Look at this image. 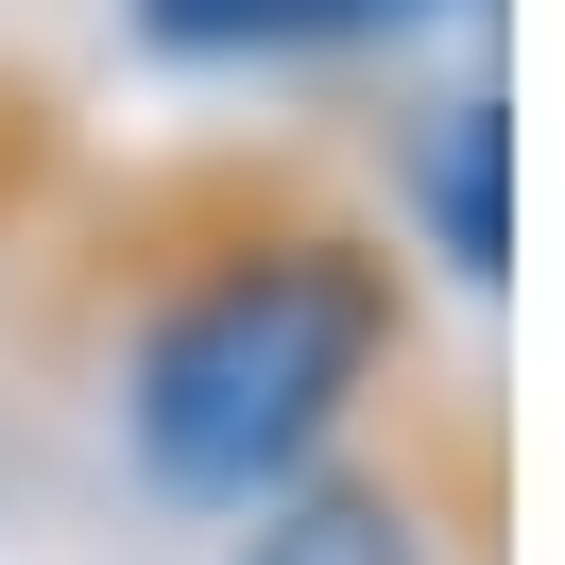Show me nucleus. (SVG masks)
<instances>
[{
    "mask_svg": "<svg viewBox=\"0 0 565 565\" xmlns=\"http://www.w3.org/2000/svg\"><path fill=\"white\" fill-rule=\"evenodd\" d=\"M497 138H514L497 86H446V104L412 120V206H428V257H446L462 291H497Z\"/></svg>",
    "mask_w": 565,
    "mask_h": 565,
    "instance_id": "nucleus-4",
    "label": "nucleus"
},
{
    "mask_svg": "<svg viewBox=\"0 0 565 565\" xmlns=\"http://www.w3.org/2000/svg\"><path fill=\"white\" fill-rule=\"evenodd\" d=\"M377 360H412V275L394 241L326 206H223L189 241H154L138 275V343H120V446L154 497L189 514H257L291 497L343 412L377 394Z\"/></svg>",
    "mask_w": 565,
    "mask_h": 565,
    "instance_id": "nucleus-1",
    "label": "nucleus"
},
{
    "mask_svg": "<svg viewBox=\"0 0 565 565\" xmlns=\"http://www.w3.org/2000/svg\"><path fill=\"white\" fill-rule=\"evenodd\" d=\"M120 18L172 70H257V52H377L412 18H480V0H120Z\"/></svg>",
    "mask_w": 565,
    "mask_h": 565,
    "instance_id": "nucleus-2",
    "label": "nucleus"
},
{
    "mask_svg": "<svg viewBox=\"0 0 565 565\" xmlns=\"http://www.w3.org/2000/svg\"><path fill=\"white\" fill-rule=\"evenodd\" d=\"M241 565H446V531H428V497L377 480V462H309L291 497H257Z\"/></svg>",
    "mask_w": 565,
    "mask_h": 565,
    "instance_id": "nucleus-3",
    "label": "nucleus"
}]
</instances>
